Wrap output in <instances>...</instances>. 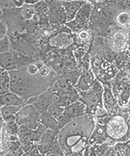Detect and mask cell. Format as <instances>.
<instances>
[{"label": "cell", "instance_id": "1", "mask_svg": "<svg viewBox=\"0 0 130 156\" xmlns=\"http://www.w3.org/2000/svg\"><path fill=\"white\" fill-rule=\"evenodd\" d=\"M95 126L96 122L93 116L85 114L72 120L60 129L58 140L64 153L68 155L84 149L89 143Z\"/></svg>", "mask_w": 130, "mask_h": 156}, {"label": "cell", "instance_id": "2", "mask_svg": "<svg viewBox=\"0 0 130 156\" xmlns=\"http://www.w3.org/2000/svg\"><path fill=\"white\" fill-rule=\"evenodd\" d=\"M10 75L11 92L20 95L27 101L30 98L38 96L49 88L50 77H44L40 73L33 75L26 66L9 72Z\"/></svg>", "mask_w": 130, "mask_h": 156}, {"label": "cell", "instance_id": "3", "mask_svg": "<svg viewBox=\"0 0 130 156\" xmlns=\"http://www.w3.org/2000/svg\"><path fill=\"white\" fill-rule=\"evenodd\" d=\"M127 117L120 114L110 116L106 125V133L109 140L117 143L126 142L130 139V130L127 124Z\"/></svg>", "mask_w": 130, "mask_h": 156}, {"label": "cell", "instance_id": "4", "mask_svg": "<svg viewBox=\"0 0 130 156\" xmlns=\"http://www.w3.org/2000/svg\"><path fill=\"white\" fill-rule=\"evenodd\" d=\"M114 81L111 87L114 96L120 106H127L130 98V78L124 73H119Z\"/></svg>", "mask_w": 130, "mask_h": 156}, {"label": "cell", "instance_id": "5", "mask_svg": "<svg viewBox=\"0 0 130 156\" xmlns=\"http://www.w3.org/2000/svg\"><path fill=\"white\" fill-rule=\"evenodd\" d=\"M40 113L33 105H27L16 115L18 125H26L33 130H36L40 125Z\"/></svg>", "mask_w": 130, "mask_h": 156}, {"label": "cell", "instance_id": "6", "mask_svg": "<svg viewBox=\"0 0 130 156\" xmlns=\"http://www.w3.org/2000/svg\"><path fill=\"white\" fill-rule=\"evenodd\" d=\"M103 94L104 93H96L91 90L85 93H79V101L86 106V114L95 116L98 109L104 107Z\"/></svg>", "mask_w": 130, "mask_h": 156}, {"label": "cell", "instance_id": "7", "mask_svg": "<svg viewBox=\"0 0 130 156\" xmlns=\"http://www.w3.org/2000/svg\"><path fill=\"white\" fill-rule=\"evenodd\" d=\"M93 9V4L90 2H85V3L77 12L74 20L67 23V25L69 28L77 31V32L83 30L85 25L87 24L88 21L91 17Z\"/></svg>", "mask_w": 130, "mask_h": 156}, {"label": "cell", "instance_id": "8", "mask_svg": "<svg viewBox=\"0 0 130 156\" xmlns=\"http://www.w3.org/2000/svg\"><path fill=\"white\" fill-rule=\"evenodd\" d=\"M128 31L123 30H116L111 34L109 38V44L111 48L114 51L118 52H123L127 50L129 43Z\"/></svg>", "mask_w": 130, "mask_h": 156}, {"label": "cell", "instance_id": "9", "mask_svg": "<svg viewBox=\"0 0 130 156\" xmlns=\"http://www.w3.org/2000/svg\"><path fill=\"white\" fill-rule=\"evenodd\" d=\"M104 90L103 94V103L105 108L110 114H116L120 110V106L114 96L112 87L109 83H104Z\"/></svg>", "mask_w": 130, "mask_h": 156}, {"label": "cell", "instance_id": "10", "mask_svg": "<svg viewBox=\"0 0 130 156\" xmlns=\"http://www.w3.org/2000/svg\"><path fill=\"white\" fill-rule=\"evenodd\" d=\"M95 80H96V77H94L93 73L89 69L84 68L83 71H81L80 76L77 84L75 85V88L78 93L88 92L91 90Z\"/></svg>", "mask_w": 130, "mask_h": 156}, {"label": "cell", "instance_id": "11", "mask_svg": "<svg viewBox=\"0 0 130 156\" xmlns=\"http://www.w3.org/2000/svg\"><path fill=\"white\" fill-rule=\"evenodd\" d=\"M54 94L55 93H54L52 87H51L47 90H46L45 92L37 97L36 101L35 102L33 106L39 111L40 114L47 112L49 106L53 102Z\"/></svg>", "mask_w": 130, "mask_h": 156}, {"label": "cell", "instance_id": "12", "mask_svg": "<svg viewBox=\"0 0 130 156\" xmlns=\"http://www.w3.org/2000/svg\"><path fill=\"white\" fill-rule=\"evenodd\" d=\"M57 132L51 129H46L45 133L42 136L41 139L38 142V147L39 151L42 153H45L46 152L50 151L52 145H54L56 140L58 139Z\"/></svg>", "mask_w": 130, "mask_h": 156}, {"label": "cell", "instance_id": "13", "mask_svg": "<svg viewBox=\"0 0 130 156\" xmlns=\"http://www.w3.org/2000/svg\"><path fill=\"white\" fill-rule=\"evenodd\" d=\"M63 114L72 121L86 114V106L80 101H77L72 104L66 107Z\"/></svg>", "mask_w": 130, "mask_h": 156}, {"label": "cell", "instance_id": "14", "mask_svg": "<svg viewBox=\"0 0 130 156\" xmlns=\"http://www.w3.org/2000/svg\"><path fill=\"white\" fill-rule=\"evenodd\" d=\"M73 39L65 32H61L51 37L49 39V45L51 47L65 48L72 44Z\"/></svg>", "mask_w": 130, "mask_h": 156}, {"label": "cell", "instance_id": "15", "mask_svg": "<svg viewBox=\"0 0 130 156\" xmlns=\"http://www.w3.org/2000/svg\"><path fill=\"white\" fill-rule=\"evenodd\" d=\"M109 140L108 134L106 133V126L96 123L93 132L91 134L89 144L95 145V144H102Z\"/></svg>", "mask_w": 130, "mask_h": 156}, {"label": "cell", "instance_id": "16", "mask_svg": "<svg viewBox=\"0 0 130 156\" xmlns=\"http://www.w3.org/2000/svg\"><path fill=\"white\" fill-rule=\"evenodd\" d=\"M62 6L65 9L66 15V20L67 23L74 20L75 15L84 5L85 2L77 1V2H62Z\"/></svg>", "mask_w": 130, "mask_h": 156}, {"label": "cell", "instance_id": "17", "mask_svg": "<svg viewBox=\"0 0 130 156\" xmlns=\"http://www.w3.org/2000/svg\"><path fill=\"white\" fill-rule=\"evenodd\" d=\"M2 106H23L26 104V101L16 93L10 92L1 95L0 99Z\"/></svg>", "mask_w": 130, "mask_h": 156}, {"label": "cell", "instance_id": "18", "mask_svg": "<svg viewBox=\"0 0 130 156\" xmlns=\"http://www.w3.org/2000/svg\"><path fill=\"white\" fill-rule=\"evenodd\" d=\"M1 69L7 71H13L18 69L19 65L15 55L11 51L1 54Z\"/></svg>", "mask_w": 130, "mask_h": 156}, {"label": "cell", "instance_id": "19", "mask_svg": "<svg viewBox=\"0 0 130 156\" xmlns=\"http://www.w3.org/2000/svg\"><path fill=\"white\" fill-rule=\"evenodd\" d=\"M40 123L43 126H45L47 129L53 130L59 134L60 129L57 118L51 116L47 112L40 114Z\"/></svg>", "mask_w": 130, "mask_h": 156}, {"label": "cell", "instance_id": "20", "mask_svg": "<svg viewBox=\"0 0 130 156\" xmlns=\"http://www.w3.org/2000/svg\"><path fill=\"white\" fill-rule=\"evenodd\" d=\"M59 101L64 106L67 107L69 105L72 104L77 101H79V95L76 89L74 88L69 90L67 92H65L62 94L58 95Z\"/></svg>", "mask_w": 130, "mask_h": 156}, {"label": "cell", "instance_id": "21", "mask_svg": "<svg viewBox=\"0 0 130 156\" xmlns=\"http://www.w3.org/2000/svg\"><path fill=\"white\" fill-rule=\"evenodd\" d=\"M0 85H1V95L7 94L11 92L10 90V75L8 71L1 69V76H0Z\"/></svg>", "mask_w": 130, "mask_h": 156}, {"label": "cell", "instance_id": "22", "mask_svg": "<svg viewBox=\"0 0 130 156\" xmlns=\"http://www.w3.org/2000/svg\"><path fill=\"white\" fill-rule=\"evenodd\" d=\"M116 24L121 28H128L130 25V9L119 12L115 17Z\"/></svg>", "mask_w": 130, "mask_h": 156}, {"label": "cell", "instance_id": "23", "mask_svg": "<svg viewBox=\"0 0 130 156\" xmlns=\"http://www.w3.org/2000/svg\"><path fill=\"white\" fill-rule=\"evenodd\" d=\"M23 106H2L1 116L2 119L5 120L6 118L10 116H16L19 112L23 108Z\"/></svg>", "mask_w": 130, "mask_h": 156}, {"label": "cell", "instance_id": "24", "mask_svg": "<svg viewBox=\"0 0 130 156\" xmlns=\"http://www.w3.org/2000/svg\"><path fill=\"white\" fill-rule=\"evenodd\" d=\"M114 147L121 156H130V139L126 142H117Z\"/></svg>", "mask_w": 130, "mask_h": 156}, {"label": "cell", "instance_id": "25", "mask_svg": "<svg viewBox=\"0 0 130 156\" xmlns=\"http://www.w3.org/2000/svg\"><path fill=\"white\" fill-rule=\"evenodd\" d=\"M20 12L23 18L27 20H30L36 14V10H35L33 6L28 5L26 4L20 9Z\"/></svg>", "mask_w": 130, "mask_h": 156}, {"label": "cell", "instance_id": "26", "mask_svg": "<svg viewBox=\"0 0 130 156\" xmlns=\"http://www.w3.org/2000/svg\"><path fill=\"white\" fill-rule=\"evenodd\" d=\"M9 51H11V43L9 36L7 35L5 37L1 39V41H0V52H1V54H4Z\"/></svg>", "mask_w": 130, "mask_h": 156}, {"label": "cell", "instance_id": "27", "mask_svg": "<svg viewBox=\"0 0 130 156\" xmlns=\"http://www.w3.org/2000/svg\"><path fill=\"white\" fill-rule=\"evenodd\" d=\"M77 40L81 44H85L90 38V32L88 30H85V29H83V30H81L79 32H77Z\"/></svg>", "mask_w": 130, "mask_h": 156}, {"label": "cell", "instance_id": "28", "mask_svg": "<svg viewBox=\"0 0 130 156\" xmlns=\"http://www.w3.org/2000/svg\"><path fill=\"white\" fill-rule=\"evenodd\" d=\"M58 124H59V129H61L65 127V126H67L69 122H72V120L69 118L67 116H66L65 114H62L61 116L57 118Z\"/></svg>", "mask_w": 130, "mask_h": 156}, {"label": "cell", "instance_id": "29", "mask_svg": "<svg viewBox=\"0 0 130 156\" xmlns=\"http://www.w3.org/2000/svg\"><path fill=\"white\" fill-rule=\"evenodd\" d=\"M0 5H1L2 12H7L12 10L14 7H15L12 1H1Z\"/></svg>", "mask_w": 130, "mask_h": 156}, {"label": "cell", "instance_id": "30", "mask_svg": "<svg viewBox=\"0 0 130 156\" xmlns=\"http://www.w3.org/2000/svg\"><path fill=\"white\" fill-rule=\"evenodd\" d=\"M87 52V48L84 47H78L75 48V50L74 51V56L75 57L78 59V58H82L83 56L85 55Z\"/></svg>", "mask_w": 130, "mask_h": 156}, {"label": "cell", "instance_id": "31", "mask_svg": "<svg viewBox=\"0 0 130 156\" xmlns=\"http://www.w3.org/2000/svg\"><path fill=\"white\" fill-rule=\"evenodd\" d=\"M105 156H121V155H120L119 152L116 151L114 146H110L106 151Z\"/></svg>", "mask_w": 130, "mask_h": 156}, {"label": "cell", "instance_id": "32", "mask_svg": "<svg viewBox=\"0 0 130 156\" xmlns=\"http://www.w3.org/2000/svg\"><path fill=\"white\" fill-rule=\"evenodd\" d=\"M0 38H3L4 37L7 36V25H6V23L5 21H2V20H1V24H0Z\"/></svg>", "mask_w": 130, "mask_h": 156}, {"label": "cell", "instance_id": "33", "mask_svg": "<svg viewBox=\"0 0 130 156\" xmlns=\"http://www.w3.org/2000/svg\"><path fill=\"white\" fill-rule=\"evenodd\" d=\"M15 7H20L22 8L23 6L25 5V1H12Z\"/></svg>", "mask_w": 130, "mask_h": 156}, {"label": "cell", "instance_id": "34", "mask_svg": "<svg viewBox=\"0 0 130 156\" xmlns=\"http://www.w3.org/2000/svg\"><path fill=\"white\" fill-rule=\"evenodd\" d=\"M39 2L40 1H38V0H26V1H25V4L28 5L34 6L36 5L37 3Z\"/></svg>", "mask_w": 130, "mask_h": 156}, {"label": "cell", "instance_id": "35", "mask_svg": "<svg viewBox=\"0 0 130 156\" xmlns=\"http://www.w3.org/2000/svg\"><path fill=\"white\" fill-rule=\"evenodd\" d=\"M35 65L36 66V67L38 68V70H39L40 69H41V68L44 67V66L45 65V64H44V63L42 61L38 60V61H36V62H35Z\"/></svg>", "mask_w": 130, "mask_h": 156}, {"label": "cell", "instance_id": "36", "mask_svg": "<svg viewBox=\"0 0 130 156\" xmlns=\"http://www.w3.org/2000/svg\"><path fill=\"white\" fill-rule=\"evenodd\" d=\"M127 122L128 126H129V130H130V114L127 115Z\"/></svg>", "mask_w": 130, "mask_h": 156}, {"label": "cell", "instance_id": "37", "mask_svg": "<svg viewBox=\"0 0 130 156\" xmlns=\"http://www.w3.org/2000/svg\"><path fill=\"white\" fill-rule=\"evenodd\" d=\"M128 106L130 107V98H129V103H128Z\"/></svg>", "mask_w": 130, "mask_h": 156}]
</instances>
